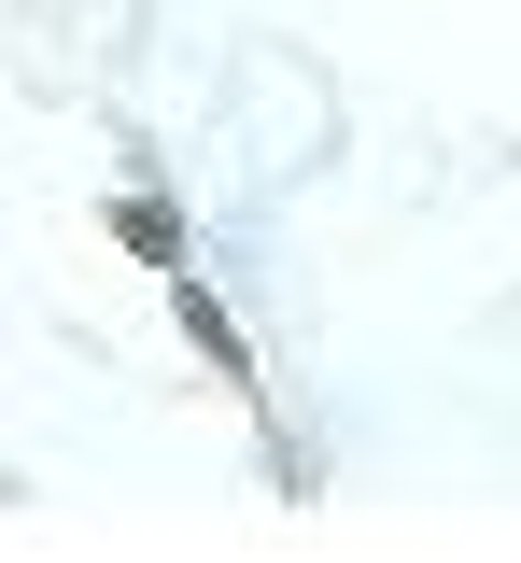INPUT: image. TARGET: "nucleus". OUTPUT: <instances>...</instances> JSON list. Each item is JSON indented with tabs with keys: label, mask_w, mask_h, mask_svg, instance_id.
<instances>
[{
	"label": "nucleus",
	"mask_w": 521,
	"mask_h": 563,
	"mask_svg": "<svg viewBox=\"0 0 521 563\" xmlns=\"http://www.w3.org/2000/svg\"><path fill=\"white\" fill-rule=\"evenodd\" d=\"M184 339H198V366H212L225 395H254V339H240V324H225V296L198 268H184Z\"/></svg>",
	"instance_id": "nucleus-2"
},
{
	"label": "nucleus",
	"mask_w": 521,
	"mask_h": 563,
	"mask_svg": "<svg viewBox=\"0 0 521 563\" xmlns=\"http://www.w3.org/2000/svg\"><path fill=\"white\" fill-rule=\"evenodd\" d=\"M99 225H113V240H128V254H142V268H169V282H184V268H198V240H184V211H169V198H155V184H128V198H113V211H99Z\"/></svg>",
	"instance_id": "nucleus-1"
}]
</instances>
